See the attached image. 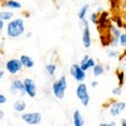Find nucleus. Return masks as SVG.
<instances>
[{
	"instance_id": "72a5a7b5",
	"label": "nucleus",
	"mask_w": 126,
	"mask_h": 126,
	"mask_svg": "<svg viewBox=\"0 0 126 126\" xmlns=\"http://www.w3.org/2000/svg\"><path fill=\"white\" fill-rule=\"evenodd\" d=\"M120 125L121 126H126V119H121L120 120Z\"/></svg>"
},
{
	"instance_id": "e433bc0d",
	"label": "nucleus",
	"mask_w": 126,
	"mask_h": 126,
	"mask_svg": "<svg viewBox=\"0 0 126 126\" xmlns=\"http://www.w3.org/2000/svg\"><path fill=\"white\" fill-rule=\"evenodd\" d=\"M4 73H5L4 71H1V69H0V79H1V78L4 77Z\"/></svg>"
},
{
	"instance_id": "4c0bfd02",
	"label": "nucleus",
	"mask_w": 126,
	"mask_h": 126,
	"mask_svg": "<svg viewBox=\"0 0 126 126\" xmlns=\"http://www.w3.org/2000/svg\"><path fill=\"white\" fill-rule=\"evenodd\" d=\"M105 69H106V72H107V71H110V66H107V64H105Z\"/></svg>"
},
{
	"instance_id": "412c9836",
	"label": "nucleus",
	"mask_w": 126,
	"mask_h": 126,
	"mask_svg": "<svg viewBox=\"0 0 126 126\" xmlns=\"http://www.w3.org/2000/svg\"><path fill=\"white\" fill-rule=\"evenodd\" d=\"M0 18H1L4 22H9L14 18V13L10 12V10H1L0 12Z\"/></svg>"
},
{
	"instance_id": "4468645a",
	"label": "nucleus",
	"mask_w": 126,
	"mask_h": 126,
	"mask_svg": "<svg viewBox=\"0 0 126 126\" xmlns=\"http://www.w3.org/2000/svg\"><path fill=\"white\" fill-rule=\"evenodd\" d=\"M3 6L8 8L10 10H19V9H22V4H20V1H18V0H4V1H3Z\"/></svg>"
},
{
	"instance_id": "f704fd0d",
	"label": "nucleus",
	"mask_w": 126,
	"mask_h": 126,
	"mask_svg": "<svg viewBox=\"0 0 126 126\" xmlns=\"http://www.w3.org/2000/svg\"><path fill=\"white\" fill-rule=\"evenodd\" d=\"M4 119V111L3 110H0V120Z\"/></svg>"
},
{
	"instance_id": "4be33fe9",
	"label": "nucleus",
	"mask_w": 126,
	"mask_h": 126,
	"mask_svg": "<svg viewBox=\"0 0 126 126\" xmlns=\"http://www.w3.org/2000/svg\"><path fill=\"white\" fill-rule=\"evenodd\" d=\"M106 54H107V57L109 58H119L120 57V52L116 49V48H109L107 50H106Z\"/></svg>"
},
{
	"instance_id": "c9c22d12",
	"label": "nucleus",
	"mask_w": 126,
	"mask_h": 126,
	"mask_svg": "<svg viewBox=\"0 0 126 126\" xmlns=\"http://www.w3.org/2000/svg\"><path fill=\"white\" fill-rule=\"evenodd\" d=\"M25 37L27 38H30L32 37V33H30V32H25Z\"/></svg>"
},
{
	"instance_id": "f257e3e1",
	"label": "nucleus",
	"mask_w": 126,
	"mask_h": 126,
	"mask_svg": "<svg viewBox=\"0 0 126 126\" xmlns=\"http://www.w3.org/2000/svg\"><path fill=\"white\" fill-rule=\"evenodd\" d=\"M5 32H6V37L16 39L19 37H22L25 34V23L23 18H13L12 20H9L5 25Z\"/></svg>"
},
{
	"instance_id": "a878e982",
	"label": "nucleus",
	"mask_w": 126,
	"mask_h": 126,
	"mask_svg": "<svg viewBox=\"0 0 126 126\" xmlns=\"http://www.w3.org/2000/svg\"><path fill=\"white\" fill-rule=\"evenodd\" d=\"M120 46H121L122 48L126 47V32L121 33V35H120Z\"/></svg>"
},
{
	"instance_id": "2eb2a0df",
	"label": "nucleus",
	"mask_w": 126,
	"mask_h": 126,
	"mask_svg": "<svg viewBox=\"0 0 126 126\" xmlns=\"http://www.w3.org/2000/svg\"><path fill=\"white\" fill-rule=\"evenodd\" d=\"M10 85H13V86L19 91L20 94H27V92H25V86H24V81H23V79H20V78H14Z\"/></svg>"
},
{
	"instance_id": "cd10ccee",
	"label": "nucleus",
	"mask_w": 126,
	"mask_h": 126,
	"mask_svg": "<svg viewBox=\"0 0 126 126\" xmlns=\"http://www.w3.org/2000/svg\"><path fill=\"white\" fill-rule=\"evenodd\" d=\"M9 92H10V93H12V94H13V96H16V94L19 93V91H18V90H16V88H15V87H14L13 85H10V88H9Z\"/></svg>"
},
{
	"instance_id": "2f4dec72",
	"label": "nucleus",
	"mask_w": 126,
	"mask_h": 126,
	"mask_svg": "<svg viewBox=\"0 0 126 126\" xmlns=\"http://www.w3.org/2000/svg\"><path fill=\"white\" fill-rule=\"evenodd\" d=\"M4 28H5V22H4L1 18H0V32H1Z\"/></svg>"
},
{
	"instance_id": "b1692460",
	"label": "nucleus",
	"mask_w": 126,
	"mask_h": 126,
	"mask_svg": "<svg viewBox=\"0 0 126 126\" xmlns=\"http://www.w3.org/2000/svg\"><path fill=\"white\" fill-rule=\"evenodd\" d=\"M98 18H100V12H93V13H91V14H90V23L97 24Z\"/></svg>"
},
{
	"instance_id": "ea45409f",
	"label": "nucleus",
	"mask_w": 126,
	"mask_h": 126,
	"mask_svg": "<svg viewBox=\"0 0 126 126\" xmlns=\"http://www.w3.org/2000/svg\"><path fill=\"white\" fill-rule=\"evenodd\" d=\"M124 61H125V64H126V56H125V58H124Z\"/></svg>"
},
{
	"instance_id": "c85d7f7f",
	"label": "nucleus",
	"mask_w": 126,
	"mask_h": 126,
	"mask_svg": "<svg viewBox=\"0 0 126 126\" xmlns=\"http://www.w3.org/2000/svg\"><path fill=\"white\" fill-rule=\"evenodd\" d=\"M120 3V0H110V5H111V9H115L117 6V4Z\"/></svg>"
},
{
	"instance_id": "9d476101",
	"label": "nucleus",
	"mask_w": 126,
	"mask_h": 126,
	"mask_svg": "<svg viewBox=\"0 0 126 126\" xmlns=\"http://www.w3.org/2000/svg\"><path fill=\"white\" fill-rule=\"evenodd\" d=\"M110 24H111V19H110L109 12H101L100 13V18H98V22L96 24V25H98L100 32L103 30V29H107Z\"/></svg>"
},
{
	"instance_id": "6ab92c4d",
	"label": "nucleus",
	"mask_w": 126,
	"mask_h": 126,
	"mask_svg": "<svg viewBox=\"0 0 126 126\" xmlns=\"http://www.w3.org/2000/svg\"><path fill=\"white\" fill-rule=\"evenodd\" d=\"M44 71H46V75L48 77H54L56 76V72H57V66L54 64V63H48V64H46L44 67Z\"/></svg>"
},
{
	"instance_id": "0eeeda50",
	"label": "nucleus",
	"mask_w": 126,
	"mask_h": 126,
	"mask_svg": "<svg viewBox=\"0 0 126 126\" xmlns=\"http://www.w3.org/2000/svg\"><path fill=\"white\" fill-rule=\"evenodd\" d=\"M69 75L77 82H83L86 79V71H83L78 63H75L69 67Z\"/></svg>"
},
{
	"instance_id": "f3484780",
	"label": "nucleus",
	"mask_w": 126,
	"mask_h": 126,
	"mask_svg": "<svg viewBox=\"0 0 126 126\" xmlns=\"http://www.w3.org/2000/svg\"><path fill=\"white\" fill-rule=\"evenodd\" d=\"M20 61H22V64L24 68L27 69H30V68H33L34 67V61L32 57L27 56V54H22L20 56Z\"/></svg>"
},
{
	"instance_id": "a19ab883",
	"label": "nucleus",
	"mask_w": 126,
	"mask_h": 126,
	"mask_svg": "<svg viewBox=\"0 0 126 126\" xmlns=\"http://www.w3.org/2000/svg\"><path fill=\"white\" fill-rule=\"evenodd\" d=\"M3 1H4V0H0V4H3Z\"/></svg>"
},
{
	"instance_id": "6e6552de",
	"label": "nucleus",
	"mask_w": 126,
	"mask_h": 126,
	"mask_svg": "<svg viewBox=\"0 0 126 126\" xmlns=\"http://www.w3.org/2000/svg\"><path fill=\"white\" fill-rule=\"evenodd\" d=\"M125 109H126V103L125 102H122V101H113L110 105V107H109V113L111 115V116H113V117H117L125 111Z\"/></svg>"
},
{
	"instance_id": "bb28decb",
	"label": "nucleus",
	"mask_w": 126,
	"mask_h": 126,
	"mask_svg": "<svg viewBox=\"0 0 126 126\" xmlns=\"http://www.w3.org/2000/svg\"><path fill=\"white\" fill-rule=\"evenodd\" d=\"M113 20H115V23H116V25L121 29V28H124V22L121 20V18L120 16H116V18H113Z\"/></svg>"
},
{
	"instance_id": "7ed1b4c3",
	"label": "nucleus",
	"mask_w": 126,
	"mask_h": 126,
	"mask_svg": "<svg viewBox=\"0 0 126 126\" xmlns=\"http://www.w3.org/2000/svg\"><path fill=\"white\" fill-rule=\"evenodd\" d=\"M76 96L79 100L82 106L87 107L90 105L91 96H90V92H88V87L85 82H78V85L76 87Z\"/></svg>"
},
{
	"instance_id": "20e7f679",
	"label": "nucleus",
	"mask_w": 126,
	"mask_h": 126,
	"mask_svg": "<svg viewBox=\"0 0 126 126\" xmlns=\"http://www.w3.org/2000/svg\"><path fill=\"white\" fill-rule=\"evenodd\" d=\"M22 121L27 125L30 126H35V125H40L42 121H43V116H42L40 112H23L22 113Z\"/></svg>"
},
{
	"instance_id": "473e14b6",
	"label": "nucleus",
	"mask_w": 126,
	"mask_h": 126,
	"mask_svg": "<svg viewBox=\"0 0 126 126\" xmlns=\"http://www.w3.org/2000/svg\"><path fill=\"white\" fill-rule=\"evenodd\" d=\"M97 86H98V82H97V81H92V82H91V87L94 88V87H97Z\"/></svg>"
},
{
	"instance_id": "1a4fd4ad",
	"label": "nucleus",
	"mask_w": 126,
	"mask_h": 126,
	"mask_svg": "<svg viewBox=\"0 0 126 126\" xmlns=\"http://www.w3.org/2000/svg\"><path fill=\"white\" fill-rule=\"evenodd\" d=\"M24 86H25V92H27V96L30 97V98H34L38 93V90H37V85L33 78H24Z\"/></svg>"
},
{
	"instance_id": "423d86ee",
	"label": "nucleus",
	"mask_w": 126,
	"mask_h": 126,
	"mask_svg": "<svg viewBox=\"0 0 126 126\" xmlns=\"http://www.w3.org/2000/svg\"><path fill=\"white\" fill-rule=\"evenodd\" d=\"M83 28H82V44L86 49L91 48V44H92V40H91V30H90V20H85L82 24H81Z\"/></svg>"
},
{
	"instance_id": "5701e85b",
	"label": "nucleus",
	"mask_w": 126,
	"mask_h": 126,
	"mask_svg": "<svg viewBox=\"0 0 126 126\" xmlns=\"http://www.w3.org/2000/svg\"><path fill=\"white\" fill-rule=\"evenodd\" d=\"M116 77H117V82H119V85L120 86H122L124 83H125V72L124 71H121V69H119L117 72H116Z\"/></svg>"
},
{
	"instance_id": "dca6fc26",
	"label": "nucleus",
	"mask_w": 126,
	"mask_h": 126,
	"mask_svg": "<svg viewBox=\"0 0 126 126\" xmlns=\"http://www.w3.org/2000/svg\"><path fill=\"white\" fill-rule=\"evenodd\" d=\"M13 109H14V111L15 112H18V113H23L24 111H25V109H27V102L24 101V100H16V101H14V103H13Z\"/></svg>"
},
{
	"instance_id": "aec40b11",
	"label": "nucleus",
	"mask_w": 126,
	"mask_h": 126,
	"mask_svg": "<svg viewBox=\"0 0 126 126\" xmlns=\"http://www.w3.org/2000/svg\"><path fill=\"white\" fill-rule=\"evenodd\" d=\"M107 29H109L110 35L113 37V38H120V35H121V33H122V32L120 30V28H119L117 25H113V24H110Z\"/></svg>"
},
{
	"instance_id": "39448f33",
	"label": "nucleus",
	"mask_w": 126,
	"mask_h": 126,
	"mask_svg": "<svg viewBox=\"0 0 126 126\" xmlns=\"http://www.w3.org/2000/svg\"><path fill=\"white\" fill-rule=\"evenodd\" d=\"M23 64H22V61L20 58H12L5 62V71L12 76H16L19 75L23 69Z\"/></svg>"
},
{
	"instance_id": "9b49d317",
	"label": "nucleus",
	"mask_w": 126,
	"mask_h": 126,
	"mask_svg": "<svg viewBox=\"0 0 126 126\" xmlns=\"http://www.w3.org/2000/svg\"><path fill=\"white\" fill-rule=\"evenodd\" d=\"M78 64L81 66V68L83 69V71H90V69H92L93 67H94V64H96V61H94L92 57H90L88 54H85L82 58H81V61H79V63Z\"/></svg>"
},
{
	"instance_id": "f03ea898",
	"label": "nucleus",
	"mask_w": 126,
	"mask_h": 126,
	"mask_svg": "<svg viewBox=\"0 0 126 126\" xmlns=\"http://www.w3.org/2000/svg\"><path fill=\"white\" fill-rule=\"evenodd\" d=\"M67 77L64 75H62L58 79H56L52 83V93L57 100H63L66 96V90H67Z\"/></svg>"
},
{
	"instance_id": "393cba45",
	"label": "nucleus",
	"mask_w": 126,
	"mask_h": 126,
	"mask_svg": "<svg viewBox=\"0 0 126 126\" xmlns=\"http://www.w3.org/2000/svg\"><path fill=\"white\" fill-rule=\"evenodd\" d=\"M111 93L113 94V96H121L122 94V86H116V87H113L111 90Z\"/></svg>"
},
{
	"instance_id": "7c9ffc66",
	"label": "nucleus",
	"mask_w": 126,
	"mask_h": 126,
	"mask_svg": "<svg viewBox=\"0 0 126 126\" xmlns=\"http://www.w3.org/2000/svg\"><path fill=\"white\" fill-rule=\"evenodd\" d=\"M4 103H6V97L0 93V105H4Z\"/></svg>"
},
{
	"instance_id": "a211bd4d",
	"label": "nucleus",
	"mask_w": 126,
	"mask_h": 126,
	"mask_svg": "<svg viewBox=\"0 0 126 126\" xmlns=\"http://www.w3.org/2000/svg\"><path fill=\"white\" fill-rule=\"evenodd\" d=\"M105 72H106V69H105V64H102V63H96L94 67L92 68V75L94 77H100L105 75Z\"/></svg>"
},
{
	"instance_id": "f8f14e48",
	"label": "nucleus",
	"mask_w": 126,
	"mask_h": 126,
	"mask_svg": "<svg viewBox=\"0 0 126 126\" xmlns=\"http://www.w3.org/2000/svg\"><path fill=\"white\" fill-rule=\"evenodd\" d=\"M88 10H90V5L88 4H83L79 9H78V20H79V24H82L85 20H87V14H88Z\"/></svg>"
},
{
	"instance_id": "58836bf2",
	"label": "nucleus",
	"mask_w": 126,
	"mask_h": 126,
	"mask_svg": "<svg viewBox=\"0 0 126 126\" xmlns=\"http://www.w3.org/2000/svg\"><path fill=\"white\" fill-rule=\"evenodd\" d=\"M124 29L126 30V23H124Z\"/></svg>"
},
{
	"instance_id": "ddd939ff",
	"label": "nucleus",
	"mask_w": 126,
	"mask_h": 126,
	"mask_svg": "<svg viewBox=\"0 0 126 126\" xmlns=\"http://www.w3.org/2000/svg\"><path fill=\"white\" fill-rule=\"evenodd\" d=\"M72 121H73V125H75V126H83V125H85V119H83L81 111H78V110L73 111Z\"/></svg>"
},
{
	"instance_id": "c756f323",
	"label": "nucleus",
	"mask_w": 126,
	"mask_h": 126,
	"mask_svg": "<svg viewBox=\"0 0 126 126\" xmlns=\"http://www.w3.org/2000/svg\"><path fill=\"white\" fill-rule=\"evenodd\" d=\"M116 125V122L115 121H111V122H101L100 126H115Z\"/></svg>"
}]
</instances>
